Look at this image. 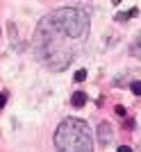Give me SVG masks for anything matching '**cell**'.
Masks as SVG:
<instances>
[{"label":"cell","instance_id":"cell-2","mask_svg":"<svg viewBox=\"0 0 141 152\" xmlns=\"http://www.w3.org/2000/svg\"><path fill=\"white\" fill-rule=\"evenodd\" d=\"M55 145L64 152H91L93 150V139H91L89 123L80 118H66L59 123L55 132Z\"/></svg>","mask_w":141,"mask_h":152},{"label":"cell","instance_id":"cell-10","mask_svg":"<svg viewBox=\"0 0 141 152\" xmlns=\"http://www.w3.org/2000/svg\"><path fill=\"white\" fill-rule=\"evenodd\" d=\"M114 111H116V116H121V118H128V109H125V107H121V104H118V107H116Z\"/></svg>","mask_w":141,"mask_h":152},{"label":"cell","instance_id":"cell-5","mask_svg":"<svg viewBox=\"0 0 141 152\" xmlns=\"http://www.w3.org/2000/svg\"><path fill=\"white\" fill-rule=\"evenodd\" d=\"M128 52H130V57H134V59H141V32H139V34L134 37V41L130 43Z\"/></svg>","mask_w":141,"mask_h":152},{"label":"cell","instance_id":"cell-11","mask_svg":"<svg viewBox=\"0 0 141 152\" xmlns=\"http://www.w3.org/2000/svg\"><path fill=\"white\" fill-rule=\"evenodd\" d=\"M7 98H9V93H7V91H0V109L7 104Z\"/></svg>","mask_w":141,"mask_h":152},{"label":"cell","instance_id":"cell-1","mask_svg":"<svg viewBox=\"0 0 141 152\" xmlns=\"http://www.w3.org/2000/svg\"><path fill=\"white\" fill-rule=\"evenodd\" d=\"M84 45L75 43L73 39L57 30L50 23L48 16L39 20L37 30H34V55L48 70L52 73H62L70 66V61H75Z\"/></svg>","mask_w":141,"mask_h":152},{"label":"cell","instance_id":"cell-9","mask_svg":"<svg viewBox=\"0 0 141 152\" xmlns=\"http://www.w3.org/2000/svg\"><path fill=\"white\" fill-rule=\"evenodd\" d=\"M130 89H132L134 95H141V82H132V84H130Z\"/></svg>","mask_w":141,"mask_h":152},{"label":"cell","instance_id":"cell-6","mask_svg":"<svg viewBox=\"0 0 141 152\" xmlns=\"http://www.w3.org/2000/svg\"><path fill=\"white\" fill-rule=\"evenodd\" d=\"M70 104L75 109H82L84 104H87V93H84V91H75V93L70 95Z\"/></svg>","mask_w":141,"mask_h":152},{"label":"cell","instance_id":"cell-13","mask_svg":"<svg viewBox=\"0 0 141 152\" xmlns=\"http://www.w3.org/2000/svg\"><path fill=\"white\" fill-rule=\"evenodd\" d=\"M112 2H114V5H118V2H121V0H112Z\"/></svg>","mask_w":141,"mask_h":152},{"label":"cell","instance_id":"cell-4","mask_svg":"<svg viewBox=\"0 0 141 152\" xmlns=\"http://www.w3.org/2000/svg\"><path fill=\"white\" fill-rule=\"evenodd\" d=\"M96 134H98V145H100V148H107L109 143L114 141V129H112L109 123H100Z\"/></svg>","mask_w":141,"mask_h":152},{"label":"cell","instance_id":"cell-3","mask_svg":"<svg viewBox=\"0 0 141 152\" xmlns=\"http://www.w3.org/2000/svg\"><path fill=\"white\" fill-rule=\"evenodd\" d=\"M50 23L57 27L62 34L73 39L75 43L84 45L87 37H89V14L80 9V7H59L55 12L46 14Z\"/></svg>","mask_w":141,"mask_h":152},{"label":"cell","instance_id":"cell-7","mask_svg":"<svg viewBox=\"0 0 141 152\" xmlns=\"http://www.w3.org/2000/svg\"><path fill=\"white\" fill-rule=\"evenodd\" d=\"M137 14H139V9L134 7V9H130V12H121V14H116V16H114V20H116V23H125V20L134 18Z\"/></svg>","mask_w":141,"mask_h":152},{"label":"cell","instance_id":"cell-12","mask_svg":"<svg viewBox=\"0 0 141 152\" xmlns=\"http://www.w3.org/2000/svg\"><path fill=\"white\" fill-rule=\"evenodd\" d=\"M118 152H132V148L130 145H118Z\"/></svg>","mask_w":141,"mask_h":152},{"label":"cell","instance_id":"cell-8","mask_svg":"<svg viewBox=\"0 0 141 152\" xmlns=\"http://www.w3.org/2000/svg\"><path fill=\"white\" fill-rule=\"evenodd\" d=\"M73 80H75V82H84V80H87V70L80 68V70L75 73V77H73Z\"/></svg>","mask_w":141,"mask_h":152}]
</instances>
